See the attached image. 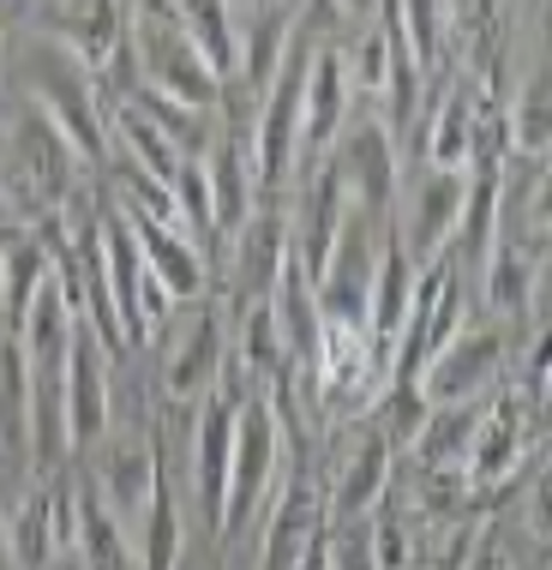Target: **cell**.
Returning <instances> with one entry per match:
<instances>
[{"label":"cell","mask_w":552,"mask_h":570,"mask_svg":"<svg viewBox=\"0 0 552 570\" xmlns=\"http://www.w3.org/2000/svg\"><path fill=\"white\" fill-rule=\"evenodd\" d=\"M463 187H469V168L463 175H451V168H433L426 175V187L414 193V265H433L438 246L456 235V217H463Z\"/></svg>","instance_id":"17"},{"label":"cell","mask_w":552,"mask_h":570,"mask_svg":"<svg viewBox=\"0 0 552 570\" xmlns=\"http://www.w3.org/2000/svg\"><path fill=\"white\" fill-rule=\"evenodd\" d=\"M127 109H138L150 120V127H157L168 145L180 150V157H198V150L210 145V109H187V102H175V97H162V90H150V85H132V102Z\"/></svg>","instance_id":"26"},{"label":"cell","mask_w":552,"mask_h":570,"mask_svg":"<svg viewBox=\"0 0 552 570\" xmlns=\"http://www.w3.org/2000/svg\"><path fill=\"white\" fill-rule=\"evenodd\" d=\"M474 439V409L469 403H433L414 433V451H421L426 469H463V451Z\"/></svg>","instance_id":"28"},{"label":"cell","mask_w":552,"mask_h":570,"mask_svg":"<svg viewBox=\"0 0 552 570\" xmlns=\"http://www.w3.org/2000/svg\"><path fill=\"white\" fill-rule=\"evenodd\" d=\"M318 529H325V504L313 499L306 481H288V492L270 511V534H265V552H258V570H295Z\"/></svg>","instance_id":"16"},{"label":"cell","mask_w":552,"mask_h":570,"mask_svg":"<svg viewBox=\"0 0 552 570\" xmlns=\"http://www.w3.org/2000/svg\"><path fill=\"white\" fill-rule=\"evenodd\" d=\"M223 318L217 313H198V325L187 331V343L175 348V361H168V373H162V384H168V396L175 403H193V396H205L210 384H217V373H223Z\"/></svg>","instance_id":"22"},{"label":"cell","mask_w":552,"mask_h":570,"mask_svg":"<svg viewBox=\"0 0 552 570\" xmlns=\"http://www.w3.org/2000/svg\"><path fill=\"white\" fill-rule=\"evenodd\" d=\"M55 547H67L55 529V499L49 492H24L12 504V517H0V552L12 559V570H42Z\"/></svg>","instance_id":"21"},{"label":"cell","mask_w":552,"mask_h":570,"mask_svg":"<svg viewBox=\"0 0 552 570\" xmlns=\"http://www.w3.org/2000/svg\"><path fill=\"white\" fill-rule=\"evenodd\" d=\"M523 421H516V403H504L493 421H474V439H469V451H463V469L456 474H469L474 487H499V481H511L516 474V462H523Z\"/></svg>","instance_id":"19"},{"label":"cell","mask_w":552,"mask_h":570,"mask_svg":"<svg viewBox=\"0 0 552 570\" xmlns=\"http://www.w3.org/2000/svg\"><path fill=\"white\" fill-rule=\"evenodd\" d=\"M486 306L493 313H511V318H523L529 313V295H534V265H529V253L516 240H499L493 253H486Z\"/></svg>","instance_id":"29"},{"label":"cell","mask_w":552,"mask_h":570,"mask_svg":"<svg viewBox=\"0 0 552 570\" xmlns=\"http://www.w3.org/2000/svg\"><path fill=\"white\" fill-rule=\"evenodd\" d=\"M306 67H313V42H306V30L295 24V37H288V49H283V67H276L270 85H265V115H258V132L247 138V145H253V175H258V187H276V180L288 175L295 145H300Z\"/></svg>","instance_id":"4"},{"label":"cell","mask_w":552,"mask_h":570,"mask_svg":"<svg viewBox=\"0 0 552 570\" xmlns=\"http://www.w3.org/2000/svg\"><path fill=\"white\" fill-rule=\"evenodd\" d=\"M132 60H138V85L162 90V97L187 102V109H210L223 90V79L205 67V55L180 30V19H168L162 7H145L132 19Z\"/></svg>","instance_id":"2"},{"label":"cell","mask_w":552,"mask_h":570,"mask_svg":"<svg viewBox=\"0 0 552 570\" xmlns=\"http://www.w3.org/2000/svg\"><path fill=\"white\" fill-rule=\"evenodd\" d=\"M385 72H391V42L385 37H366L361 42V79L373 90H385Z\"/></svg>","instance_id":"40"},{"label":"cell","mask_w":552,"mask_h":570,"mask_svg":"<svg viewBox=\"0 0 552 570\" xmlns=\"http://www.w3.org/2000/svg\"><path fill=\"white\" fill-rule=\"evenodd\" d=\"M205 180H210V217H217L223 235H235V228L253 217V193H258L247 132L217 138V150H210V163H205Z\"/></svg>","instance_id":"13"},{"label":"cell","mask_w":552,"mask_h":570,"mask_svg":"<svg viewBox=\"0 0 552 570\" xmlns=\"http://www.w3.org/2000/svg\"><path fill=\"white\" fill-rule=\"evenodd\" d=\"M235 414L240 396H205L198 409V444H193V492H198V511L217 529L223 522V499H228V456H235Z\"/></svg>","instance_id":"9"},{"label":"cell","mask_w":552,"mask_h":570,"mask_svg":"<svg viewBox=\"0 0 552 570\" xmlns=\"http://www.w3.org/2000/svg\"><path fill=\"white\" fill-rule=\"evenodd\" d=\"M276 469H283V414L265 396H240L235 414V456H228V499L217 534H247L253 517L270 504Z\"/></svg>","instance_id":"1"},{"label":"cell","mask_w":552,"mask_h":570,"mask_svg":"<svg viewBox=\"0 0 552 570\" xmlns=\"http://www.w3.org/2000/svg\"><path fill=\"white\" fill-rule=\"evenodd\" d=\"M127 223H132L138 258H145V271L168 288V301H193L198 288H205V253L193 246L187 228L157 223V217H145V210H127Z\"/></svg>","instance_id":"11"},{"label":"cell","mask_w":552,"mask_h":570,"mask_svg":"<svg viewBox=\"0 0 552 570\" xmlns=\"http://www.w3.org/2000/svg\"><path fill=\"white\" fill-rule=\"evenodd\" d=\"M168 198H175V217L187 235H217V217H210V180L198 157H180L175 175H168Z\"/></svg>","instance_id":"35"},{"label":"cell","mask_w":552,"mask_h":570,"mask_svg":"<svg viewBox=\"0 0 552 570\" xmlns=\"http://www.w3.org/2000/svg\"><path fill=\"white\" fill-rule=\"evenodd\" d=\"M426 157H433V168H451V175H463L474 163V102H469V90H456V97L438 102L433 132H426Z\"/></svg>","instance_id":"30"},{"label":"cell","mask_w":552,"mask_h":570,"mask_svg":"<svg viewBox=\"0 0 552 570\" xmlns=\"http://www.w3.org/2000/svg\"><path fill=\"white\" fill-rule=\"evenodd\" d=\"M0 451L30 462V361L12 331H0Z\"/></svg>","instance_id":"23"},{"label":"cell","mask_w":552,"mask_h":570,"mask_svg":"<svg viewBox=\"0 0 552 570\" xmlns=\"http://www.w3.org/2000/svg\"><path fill=\"white\" fill-rule=\"evenodd\" d=\"M180 7V30L193 37V49L205 55V67L228 79L240 67V30H235V12L228 0H175Z\"/></svg>","instance_id":"24"},{"label":"cell","mask_w":552,"mask_h":570,"mask_svg":"<svg viewBox=\"0 0 552 570\" xmlns=\"http://www.w3.org/2000/svg\"><path fill=\"white\" fill-rule=\"evenodd\" d=\"M37 90H42V115H49V127L67 138L72 157H85V163L109 157V145H102V115H97V102H90V85L79 79V60H42Z\"/></svg>","instance_id":"8"},{"label":"cell","mask_w":552,"mask_h":570,"mask_svg":"<svg viewBox=\"0 0 552 570\" xmlns=\"http://www.w3.org/2000/svg\"><path fill=\"white\" fill-rule=\"evenodd\" d=\"M348 115V67L336 49H313V67H306V90H300V145H331L343 132Z\"/></svg>","instance_id":"14"},{"label":"cell","mask_w":552,"mask_h":570,"mask_svg":"<svg viewBox=\"0 0 552 570\" xmlns=\"http://www.w3.org/2000/svg\"><path fill=\"white\" fill-rule=\"evenodd\" d=\"M343 223H348V193H343V180H336V168L325 163V168H313L300 228H288V253H295V265L306 271V283H313V288H318V276H325V265H331Z\"/></svg>","instance_id":"10"},{"label":"cell","mask_w":552,"mask_h":570,"mask_svg":"<svg viewBox=\"0 0 552 570\" xmlns=\"http://www.w3.org/2000/svg\"><path fill=\"white\" fill-rule=\"evenodd\" d=\"M451 19L463 24L474 67H481L486 90H499V30H504V0H451Z\"/></svg>","instance_id":"31"},{"label":"cell","mask_w":552,"mask_h":570,"mask_svg":"<svg viewBox=\"0 0 552 570\" xmlns=\"http://www.w3.org/2000/svg\"><path fill=\"white\" fill-rule=\"evenodd\" d=\"M463 570H511V564H504V547H499V534H493V529L474 534V547H469Z\"/></svg>","instance_id":"41"},{"label":"cell","mask_w":552,"mask_h":570,"mask_svg":"<svg viewBox=\"0 0 552 570\" xmlns=\"http://www.w3.org/2000/svg\"><path fill=\"white\" fill-rule=\"evenodd\" d=\"M145 547H138V570H175L180 564V504H175V481L168 462H157V481L145 499Z\"/></svg>","instance_id":"25"},{"label":"cell","mask_w":552,"mask_h":570,"mask_svg":"<svg viewBox=\"0 0 552 570\" xmlns=\"http://www.w3.org/2000/svg\"><path fill=\"white\" fill-rule=\"evenodd\" d=\"M240 361H247V373H258V379L288 373V348H283V331H276L270 301H247V318H240Z\"/></svg>","instance_id":"32"},{"label":"cell","mask_w":552,"mask_h":570,"mask_svg":"<svg viewBox=\"0 0 552 570\" xmlns=\"http://www.w3.org/2000/svg\"><path fill=\"white\" fill-rule=\"evenodd\" d=\"M499 361H504L499 331H456L421 361L414 384H421L426 403H469V396L499 373Z\"/></svg>","instance_id":"6"},{"label":"cell","mask_w":552,"mask_h":570,"mask_svg":"<svg viewBox=\"0 0 552 570\" xmlns=\"http://www.w3.org/2000/svg\"><path fill=\"white\" fill-rule=\"evenodd\" d=\"M288 37H295V19L288 12H265V19L253 24V37L240 42V79H247L253 90H265L270 85V72L283 67V49H288Z\"/></svg>","instance_id":"34"},{"label":"cell","mask_w":552,"mask_h":570,"mask_svg":"<svg viewBox=\"0 0 552 570\" xmlns=\"http://www.w3.org/2000/svg\"><path fill=\"white\" fill-rule=\"evenodd\" d=\"M72 547L85 552L90 570H132L127 559V529L109 511V499L97 492L90 474H79V492H72Z\"/></svg>","instance_id":"15"},{"label":"cell","mask_w":552,"mask_h":570,"mask_svg":"<svg viewBox=\"0 0 552 570\" xmlns=\"http://www.w3.org/2000/svg\"><path fill=\"white\" fill-rule=\"evenodd\" d=\"M325 552H331V570H378L373 517H331L325 522Z\"/></svg>","instance_id":"36"},{"label":"cell","mask_w":552,"mask_h":570,"mask_svg":"<svg viewBox=\"0 0 552 570\" xmlns=\"http://www.w3.org/2000/svg\"><path fill=\"white\" fill-rule=\"evenodd\" d=\"M60 403H67V444H97L109 433V348L102 336L72 318L67 361H60Z\"/></svg>","instance_id":"5"},{"label":"cell","mask_w":552,"mask_h":570,"mask_svg":"<svg viewBox=\"0 0 552 570\" xmlns=\"http://www.w3.org/2000/svg\"><path fill=\"white\" fill-rule=\"evenodd\" d=\"M336 180H343V193L355 198L366 217H385L391 198H396V145H391V127L385 120H355V127L343 132V145H336Z\"/></svg>","instance_id":"7"},{"label":"cell","mask_w":552,"mask_h":570,"mask_svg":"<svg viewBox=\"0 0 552 570\" xmlns=\"http://www.w3.org/2000/svg\"><path fill=\"white\" fill-rule=\"evenodd\" d=\"M499 132L511 138L516 157H529V163L546 157V145H552V127H546V79H529L523 85V97L511 102V115H504Z\"/></svg>","instance_id":"33"},{"label":"cell","mask_w":552,"mask_h":570,"mask_svg":"<svg viewBox=\"0 0 552 570\" xmlns=\"http://www.w3.org/2000/svg\"><path fill=\"white\" fill-rule=\"evenodd\" d=\"M408 295H414L408 246L396 235H385V240H378V258H373V283H366V343H373L378 354H391L396 336H403Z\"/></svg>","instance_id":"12"},{"label":"cell","mask_w":552,"mask_h":570,"mask_svg":"<svg viewBox=\"0 0 552 570\" xmlns=\"http://www.w3.org/2000/svg\"><path fill=\"white\" fill-rule=\"evenodd\" d=\"M120 132H127V145H132V150H127V163H138L145 175H157L162 187H168V175H175L180 150L168 145V138H162L157 127H150V120L138 115V109H120Z\"/></svg>","instance_id":"37"},{"label":"cell","mask_w":552,"mask_h":570,"mask_svg":"<svg viewBox=\"0 0 552 570\" xmlns=\"http://www.w3.org/2000/svg\"><path fill=\"white\" fill-rule=\"evenodd\" d=\"M396 19H403L414 67H433L438 42H444V0H396Z\"/></svg>","instance_id":"38"},{"label":"cell","mask_w":552,"mask_h":570,"mask_svg":"<svg viewBox=\"0 0 552 570\" xmlns=\"http://www.w3.org/2000/svg\"><path fill=\"white\" fill-rule=\"evenodd\" d=\"M235 235H240V295L270 301L276 276L288 265V223L276 217V210H253Z\"/></svg>","instance_id":"20"},{"label":"cell","mask_w":552,"mask_h":570,"mask_svg":"<svg viewBox=\"0 0 552 570\" xmlns=\"http://www.w3.org/2000/svg\"><path fill=\"white\" fill-rule=\"evenodd\" d=\"M391 456H396V444L385 433H366L331 492V517H373L391 492Z\"/></svg>","instance_id":"18"},{"label":"cell","mask_w":552,"mask_h":570,"mask_svg":"<svg viewBox=\"0 0 552 570\" xmlns=\"http://www.w3.org/2000/svg\"><path fill=\"white\" fill-rule=\"evenodd\" d=\"M343 7H348V12H361V19H366V12L378 7V0H343Z\"/></svg>","instance_id":"42"},{"label":"cell","mask_w":552,"mask_h":570,"mask_svg":"<svg viewBox=\"0 0 552 570\" xmlns=\"http://www.w3.org/2000/svg\"><path fill=\"white\" fill-rule=\"evenodd\" d=\"M373 552H378V570H403L408 564V547H403V529H396V517H373Z\"/></svg>","instance_id":"39"},{"label":"cell","mask_w":552,"mask_h":570,"mask_svg":"<svg viewBox=\"0 0 552 570\" xmlns=\"http://www.w3.org/2000/svg\"><path fill=\"white\" fill-rule=\"evenodd\" d=\"M157 462H162V439H150L145 451H115L109 469H102L97 492L109 499V511L127 522V511H145L150 499V481H157Z\"/></svg>","instance_id":"27"},{"label":"cell","mask_w":552,"mask_h":570,"mask_svg":"<svg viewBox=\"0 0 552 570\" xmlns=\"http://www.w3.org/2000/svg\"><path fill=\"white\" fill-rule=\"evenodd\" d=\"M42 30L60 49H72L85 72H127L138 85L132 19L120 12V0H42Z\"/></svg>","instance_id":"3"}]
</instances>
